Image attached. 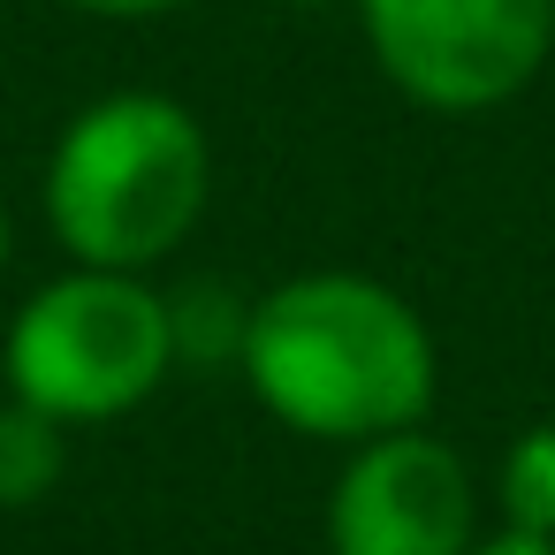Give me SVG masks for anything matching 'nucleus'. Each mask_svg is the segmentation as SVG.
Here are the masks:
<instances>
[{
  "label": "nucleus",
  "instance_id": "1",
  "mask_svg": "<svg viewBox=\"0 0 555 555\" xmlns=\"http://www.w3.org/2000/svg\"><path fill=\"white\" fill-rule=\"evenodd\" d=\"M236 358L267 418L343 449L426 426L441 388V350L418 305L350 267H312L274 282L244 312Z\"/></svg>",
  "mask_w": 555,
  "mask_h": 555
},
{
  "label": "nucleus",
  "instance_id": "2",
  "mask_svg": "<svg viewBox=\"0 0 555 555\" xmlns=\"http://www.w3.org/2000/svg\"><path fill=\"white\" fill-rule=\"evenodd\" d=\"M47 229L77 267L153 274L214 198V145L168 92H107L47 153Z\"/></svg>",
  "mask_w": 555,
  "mask_h": 555
},
{
  "label": "nucleus",
  "instance_id": "3",
  "mask_svg": "<svg viewBox=\"0 0 555 555\" xmlns=\"http://www.w3.org/2000/svg\"><path fill=\"white\" fill-rule=\"evenodd\" d=\"M176 305L122 267H69L24 297L0 343L9 396L54 411L62 426H107L160 396L176 373Z\"/></svg>",
  "mask_w": 555,
  "mask_h": 555
},
{
  "label": "nucleus",
  "instance_id": "4",
  "mask_svg": "<svg viewBox=\"0 0 555 555\" xmlns=\"http://www.w3.org/2000/svg\"><path fill=\"white\" fill-rule=\"evenodd\" d=\"M380 77L434 115L517 100L555 54V0H358Z\"/></svg>",
  "mask_w": 555,
  "mask_h": 555
},
{
  "label": "nucleus",
  "instance_id": "5",
  "mask_svg": "<svg viewBox=\"0 0 555 555\" xmlns=\"http://www.w3.org/2000/svg\"><path fill=\"white\" fill-rule=\"evenodd\" d=\"M479 540V479L426 426L358 441L327 494V555H464Z\"/></svg>",
  "mask_w": 555,
  "mask_h": 555
},
{
  "label": "nucleus",
  "instance_id": "6",
  "mask_svg": "<svg viewBox=\"0 0 555 555\" xmlns=\"http://www.w3.org/2000/svg\"><path fill=\"white\" fill-rule=\"evenodd\" d=\"M69 472V426L24 396L0 403V509H39Z\"/></svg>",
  "mask_w": 555,
  "mask_h": 555
},
{
  "label": "nucleus",
  "instance_id": "7",
  "mask_svg": "<svg viewBox=\"0 0 555 555\" xmlns=\"http://www.w3.org/2000/svg\"><path fill=\"white\" fill-rule=\"evenodd\" d=\"M494 509H502L509 532H540V540H555V426H525V434L502 449Z\"/></svg>",
  "mask_w": 555,
  "mask_h": 555
},
{
  "label": "nucleus",
  "instance_id": "8",
  "mask_svg": "<svg viewBox=\"0 0 555 555\" xmlns=\"http://www.w3.org/2000/svg\"><path fill=\"white\" fill-rule=\"evenodd\" d=\"M77 16H115V24H145V16H168L183 0H69Z\"/></svg>",
  "mask_w": 555,
  "mask_h": 555
},
{
  "label": "nucleus",
  "instance_id": "9",
  "mask_svg": "<svg viewBox=\"0 0 555 555\" xmlns=\"http://www.w3.org/2000/svg\"><path fill=\"white\" fill-rule=\"evenodd\" d=\"M464 555H555V540H540V532H509V525H502V532H479Z\"/></svg>",
  "mask_w": 555,
  "mask_h": 555
},
{
  "label": "nucleus",
  "instance_id": "10",
  "mask_svg": "<svg viewBox=\"0 0 555 555\" xmlns=\"http://www.w3.org/2000/svg\"><path fill=\"white\" fill-rule=\"evenodd\" d=\"M9 244H16V236H9V206H0V274H9Z\"/></svg>",
  "mask_w": 555,
  "mask_h": 555
},
{
  "label": "nucleus",
  "instance_id": "11",
  "mask_svg": "<svg viewBox=\"0 0 555 555\" xmlns=\"http://www.w3.org/2000/svg\"><path fill=\"white\" fill-rule=\"evenodd\" d=\"M282 9H327V0H282Z\"/></svg>",
  "mask_w": 555,
  "mask_h": 555
}]
</instances>
